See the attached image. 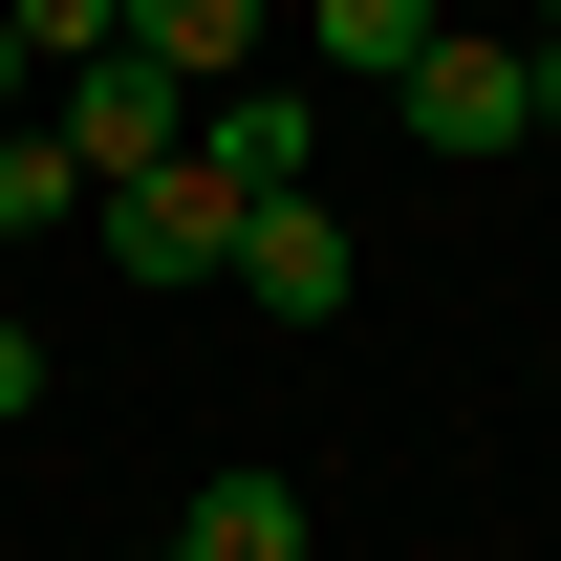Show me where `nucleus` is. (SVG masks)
<instances>
[{
	"mask_svg": "<svg viewBox=\"0 0 561 561\" xmlns=\"http://www.w3.org/2000/svg\"><path fill=\"white\" fill-rule=\"evenodd\" d=\"M44 130H66L87 195H108V173H151V151H195V87L151 66V44H108V66H66V108H44Z\"/></svg>",
	"mask_w": 561,
	"mask_h": 561,
	"instance_id": "obj_3",
	"label": "nucleus"
},
{
	"mask_svg": "<svg viewBox=\"0 0 561 561\" xmlns=\"http://www.w3.org/2000/svg\"><path fill=\"white\" fill-rule=\"evenodd\" d=\"M151 561H173V540H151Z\"/></svg>",
	"mask_w": 561,
	"mask_h": 561,
	"instance_id": "obj_14",
	"label": "nucleus"
},
{
	"mask_svg": "<svg viewBox=\"0 0 561 561\" xmlns=\"http://www.w3.org/2000/svg\"><path fill=\"white\" fill-rule=\"evenodd\" d=\"M302 44H324L346 87H411L432 66V0H302Z\"/></svg>",
	"mask_w": 561,
	"mask_h": 561,
	"instance_id": "obj_8",
	"label": "nucleus"
},
{
	"mask_svg": "<svg viewBox=\"0 0 561 561\" xmlns=\"http://www.w3.org/2000/svg\"><path fill=\"white\" fill-rule=\"evenodd\" d=\"M195 151L238 173V195H302V151H324V108H280V87H195Z\"/></svg>",
	"mask_w": 561,
	"mask_h": 561,
	"instance_id": "obj_5",
	"label": "nucleus"
},
{
	"mask_svg": "<svg viewBox=\"0 0 561 561\" xmlns=\"http://www.w3.org/2000/svg\"><path fill=\"white\" fill-rule=\"evenodd\" d=\"M302 540H324V518H302V476H260V454H238V476L173 518V561H302Z\"/></svg>",
	"mask_w": 561,
	"mask_h": 561,
	"instance_id": "obj_6",
	"label": "nucleus"
},
{
	"mask_svg": "<svg viewBox=\"0 0 561 561\" xmlns=\"http://www.w3.org/2000/svg\"><path fill=\"white\" fill-rule=\"evenodd\" d=\"M22 87H44V66H22V22H0V130H22Z\"/></svg>",
	"mask_w": 561,
	"mask_h": 561,
	"instance_id": "obj_13",
	"label": "nucleus"
},
{
	"mask_svg": "<svg viewBox=\"0 0 561 561\" xmlns=\"http://www.w3.org/2000/svg\"><path fill=\"white\" fill-rule=\"evenodd\" d=\"M216 280H238L260 324H346V280H367V238H346V216H324V195H260V216H238V260H216Z\"/></svg>",
	"mask_w": 561,
	"mask_h": 561,
	"instance_id": "obj_2",
	"label": "nucleus"
},
{
	"mask_svg": "<svg viewBox=\"0 0 561 561\" xmlns=\"http://www.w3.org/2000/svg\"><path fill=\"white\" fill-rule=\"evenodd\" d=\"M130 44L173 87H238V66H260V0H130Z\"/></svg>",
	"mask_w": 561,
	"mask_h": 561,
	"instance_id": "obj_7",
	"label": "nucleus"
},
{
	"mask_svg": "<svg viewBox=\"0 0 561 561\" xmlns=\"http://www.w3.org/2000/svg\"><path fill=\"white\" fill-rule=\"evenodd\" d=\"M518 66H540V130H561V0H540V44H518Z\"/></svg>",
	"mask_w": 561,
	"mask_h": 561,
	"instance_id": "obj_12",
	"label": "nucleus"
},
{
	"mask_svg": "<svg viewBox=\"0 0 561 561\" xmlns=\"http://www.w3.org/2000/svg\"><path fill=\"white\" fill-rule=\"evenodd\" d=\"M518 130H540V66L432 22V66H411V151H454V173H476V151H518Z\"/></svg>",
	"mask_w": 561,
	"mask_h": 561,
	"instance_id": "obj_4",
	"label": "nucleus"
},
{
	"mask_svg": "<svg viewBox=\"0 0 561 561\" xmlns=\"http://www.w3.org/2000/svg\"><path fill=\"white\" fill-rule=\"evenodd\" d=\"M0 22H22V66L66 87V66H108V44H130V0H0Z\"/></svg>",
	"mask_w": 561,
	"mask_h": 561,
	"instance_id": "obj_10",
	"label": "nucleus"
},
{
	"mask_svg": "<svg viewBox=\"0 0 561 561\" xmlns=\"http://www.w3.org/2000/svg\"><path fill=\"white\" fill-rule=\"evenodd\" d=\"M238 216H260V195H238L216 151H151V173H108V195H87V238H108L130 280H216V260H238Z\"/></svg>",
	"mask_w": 561,
	"mask_h": 561,
	"instance_id": "obj_1",
	"label": "nucleus"
},
{
	"mask_svg": "<svg viewBox=\"0 0 561 561\" xmlns=\"http://www.w3.org/2000/svg\"><path fill=\"white\" fill-rule=\"evenodd\" d=\"M66 216H87V151L22 108V130H0V238H66Z\"/></svg>",
	"mask_w": 561,
	"mask_h": 561,
	"instance_id": "obj_9",
	"label": "nucleus"
},
{
	"mask_svg": "<svg viewBox=\"0 0 561 561\" xmlns=\"http://www.w3.org/2000/svg\"><path fill=\"white\" fill-rule=\"evenodd\" d=\"M44 411V324H22V302H0V432Z\"/></svg>",
	"mask_w": 561,
	"mask_h": 561,
	"instance_id": "obj_11",
	"label": "nucleus"
}]
</instances>
